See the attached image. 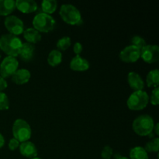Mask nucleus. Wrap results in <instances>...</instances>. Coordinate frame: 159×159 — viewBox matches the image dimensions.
Returning a JSON list of instances; mask_svg holds the SVG:
<instances>
[{
  "instance_id": "13",
  "label": "nucleus",
  "mask_w": 159,
  "mask_h": 159,
  "mask_svg": "<svg viewBox=\"0 0 159 159\" xmlns=\"http://www.w3.org/2000/svg\"><path fill=\"white\" fill-rule=\"evenodd\" d=\"M20 152L23 156L29 158H36L37 155V147L31 141H25L20 144Z\"/></svg>"
},
{
  "instance_id": "21",
  "label": "nucleus",
  "mask_w": 159,
  "mask_h": 159,
  "mask_svg": "<svg viewBox=\"0 0 159 159\" xmlns=\"http://www.w3.org/2000/svg\"><path fill=\"white\" fill-rule=\"evenodd\" d=\"M57 8V2L55 0H44L41 2V9L43 13L48 15L54 13Z\"/></svg>"
},
{
  "instance_id": "3",
  "label": "nucleus",
  "mask_w": 159,
  "mask_h": 159,
  "mask_svg": "<svg viewBox=\"0 0 159 159\" xmlns=\"http://www.w3.org/2000/svg\"><path fill=\"white\" fill-rule=\"evenodd\" d=\"M59 15L63 21L69 25H79L82 23V15L77 8L71 4H64L61 6Z\"/></svg>"
},
{
  "instance_id": "8",
  "label": "nucleus",
  "mask_w": 159,
  "mask_h": 159,
  "mask_svg": "<svg viewBox=\"0 0 159 159\" xmlns=\"http://www.w3.org/2000/svg\"><path fill=\"white\" fill-rule=\"evenodd\" d=\"M4 23L6 30L12 35L18 36L24 32V23L16 16H9L6 17Z\"/></svg>"
},
{
  "instance_id": "16",
  "label": "nucleus",
  "mask_w": 159,
  "mask_h": 159,
  "mask_svg": "<svg viewBox=\"0 0 159 159\" xmlns=\"http://www.w3.org/2000/svg\"><path fill=\"white\" fill-rule=\"evenodd\" d=\"M35 51L34 44L26 42L23 43V45L21 47L19 56L20 57L21 60H23L25 62H29L34 57V53Z\"/></svg>"
},
{
  "instance_id": "32",
  "label": "nucleus",
  "mask_w": 159,
  "mask_h": 159,
  "mask_svg": "<svg viewBox=\"0 0 159 159\" xmlns=\"http://www.w3.org/2000/svg\"><path fill=\"white\" fill-rule=\"evenodd\" d=\"M4 144H5L4 137H3V135L2 134H0V148H2L3 147Z\"/></svg>"
},
{
  "instance_id": "20",
  "label": "nucleus",
  "mask_w": 159,
  "mask_h": 159,
  "mask_svg": "<svg viewBox=\"0 0 159 159\" xmlns=\"http://www.w3.org/2000/svg\"><path fill=\"white\" fill-rule=\"evenodd\" d=\"M146 82H147L148 87H154L156 88L159 85V71L158 69L152 70L149 71L146 77Z\"/></svg>"
},
{
  "instance_id": "5",
  "label": "nucleus",
  "mask_w": 159,
  "mask_h": 159,
  "mask_svg": "<svg viewBox=\"0 0 159 159\" xmlns=\"http://www.w3.org/2000/svg\"><path fill=\"white\" fill-rule=\"evenodd\" d=\"M55 25V20L51 15L43 12L37 14L33 20V26L39 33H48L52 30Z\"/></svg>"
},
{
  "instance_id": "4",
  "label": "nucleus",
  "mask_w": 159,
  "mask_h": 159,
  "mask_svg": "<svg viewBox=\"0 0 159 159\" xmlns=\"http://www.w3.org/2000/svg\"><path fill=\"white\" fill-rule=\"evenodd\" d=\"M12 134L13 138L16 139L20 143L28 141L32 134L30 126L24 120H16L12 126Z\"/></svg>"
},
{
  "instance_id": "1",
  "label": "nucleus",
  "mask_w": 159,
  "mask_h": 159,
  "mask_svg": "<svg viewBox=\"0 0 159 159\" xmlns=\"http://www.w3.org/2000/svg\"><path fill=\"white\" fill-rule=\"evenodd\" d=\"M22 45L23 42L17 36L8 34L0 37V49L10 57H16L19 55Z\"/></svg>"
},
{
  "instance_id": "9",
  "label": "nucleus",
  "mask_w": 159,
  "mask_h": 159,
  "mask_svg": "<svg viewBox=\"0 0 159 159\" xmlns=\"http://www.w3.org/2000/svg\"><path fill=\"white\" fill-rule=\"evenodd\" d=\"M119 57L124 63H134L141 57V51L134 45H129L120 51Z\"/></svg>"
},
{
  "instance_id": "12",
  "label": "nucleus",
  "mask_w": 159,
  "mask_h": 159,
  "mask_svg": "<svg viewBox=\"0 0 159 159\" xmlns=\"http://www.w3.org/2000/svg\"><path fill=\"white\" fill-rule=\"evenodd\" d=\"M16 9L23 13H32L37 9V4L34 0H17Z\"/></svg>"
},
{
  "instance_id": "26",
  "label": "nucleus",
  "mask_w": 159,
  "mask_h": 159,
  "mask_svg": "<svg viewBox=\"0 0 159 159\" xmlns=\"http://www.w3.org/2000/svg\"><path fill=\"white\" fill-rule=\"evenodd\" d=\"M9 108V100L6 93L0 92V110H6Z\"/></svg>"
},
{
  "instance_id": "29",
  "label": "nucleus",
  "mask_w": 159,
  "mask_h": 159,
  "mask_svg": "<svg viewBox=\"0 0 159 159\" xmlns=\"http://www.w3.org/2000/svg\"><path fill=\"white\" fill-rule=\"evenodd\" d=\"M20 143L16 139H15V138H12V139L9 141V144H8V146H9V148L10 151H15L17 148L20 147Z\"/></svg>"
},
{
  "instance_id": "35",
  "label": "nucleus",
  "mask_w": 159,
  "mask_h": 159,
  "mask_svg": "<svg viewBox=\"0 0 159 159\" xmlns=\"http://www.w3.org/2000/svg\"><path fill=\"white\" fill-rule=\"evenodd\" d=\"M31 159H41L40 158H37V157H36V158H31Z\"/></svg>"
},
{
  "instance_id": "11",
  "label": "nucleus",
  "mask_w": 159,
  "mask_h": 159,
  "mask_svg": "<svg viewBox=\"0 0 159 159\" xmlns=\"http://www.w3.org/2000/svg\"><path fill=\"white\" fill-rule=\"evenodd\" d=\"M127 82L134 91H141L144 88V82L138 73L130 71L127 75Z\"/></svg>"
},
{
  "instance_id": "36",
  "label": "nucleus",
  "mask_w": 159,
  "mask_h": 159,
  "mask_svg": "<svg viewBox=\"0 0 159 159\" xmlns=\"http://www.w3.org/2000/svg\"><path fill=\"white\" fill-rule=\"evenodd\" d=\"M1 57H2V56H1V54H0V58H1Z\"/></svg>"
},
{
  "instance_id": "6",
  "label": "nucleus",
  "mask_w": 159,
  "mask_h": 159,
  "mask_svg": "<svg viewBox=\"0 0 159 159\" xmlns=\"http://www.w3.org/2000/svg\"><path fill=\"white\" fill-rule=\"evenodd\" d=\"M149 102V96L146 92L135 91L129 96L127 105L131 110H142L147 107Z\"/></svg>"
},
{
  "instance_id": "33",
  "label": "nucleus",
  "mask_w": 159,
  "mask_h": 159,
  "mask_svg": "<svg viewBox=\"0 0 159 159\" xmlns=\"http://www.w3.org/2000/svg\"><path fill=\"white\" fill-rule=\"evenodd\" d=\"M158 127H159V124H156V125H155V127H154V129H153V130H155V134H156V135H159Z\"/></svg>"
},
{
  "instance_id": "19",
  "label": "nucleus",
  "mask_w": 159,
  "mask_h": 159,
  "mask_svg": "<svg viewBox=\"0 0 159 159\" xmlns=\"http://www.w3.org/2000/svg\"><path fill=\"white\" fill-rule=\"evenodd\" d=\"M62 61V54L58 50H52L48 57V63L52 67L57 66Z\"/></svg>"
},
{
  "instance_id": "25",
  "label": "nucleus",
  "mask_w": 159,
  "mask_h": 159,
  "mask_svg": "<svg viewBox=\"0 0 159 159\" xmlns=\"http://www.w3.org/2000/svg\"><path fill=\"white\" fill-rule=\"evenodd\" d=\"M131 45H134L141 51L147 45L145 40L140 36H134L131 39Z\"/></svg>"
},
{
  "instance_id": "24",
  "label": "nucleus",
  "mask_w": 159,
  "mask_h": 159,
  "mask_svg": "<svg viewBox=\"0 0 159 159\" xmlns=\"http://www.w3.org/2000/svg\"><path fill=\"white\" fill-rule=\"evenodd\" d=\"M71 38L69 37H63L57 42V48L58 51H65L71 46Z\"/></svg>"
},
{
  "instance_id": "2",
  "label": "nucleus",
  "mask_w": 159,
  "mask_h": 159,
  "mask_svg": "<svg viewBox=\"0 0 159 159\" xmlns=\"http://www.w3.org/2000/svg\"><path fill=\"white\" fill-rule=\"evenodd\" d=\"M155 122L153 118L148 114L138 116L132 124V128L134 133L139 136H148L153 132Z\"/></svg>"
},
{
  "instance_id": "34",
  "label": "nucleus",
  "mask_w": 159,
  "mask_h": 159,
  "mask_svg": "<svg viewBox=\"0 0 159 159\" xmlns=\"http://www.w3.org/2000/svg\"><path fill=\"white\" fill-rule=\"evenodd\" d=\"M119 159H129V158H127V157H123V156H121L120 158Z\"/></svg>"
},
{
  "instance_id": "31",
  "label": "nucleus",
  "mask_w": 159,
  "mask_h": 159,
  "mask_svg": "<svg viewBox=\"0 0 159 159\" xmlns=\"http://www.w3.org/2000/svg\"><path fill=\"white\" fill-rule=\"evenodd\" d=\"M8 86L7 82L3 79L2 77L0 76V92H2L3 90L6 89Z\"/></svg>"
},
{
  "instance_id": "27",
  "label": "nucleus",
  "mask_w": 159,
  "mask_h": 159,
  "mask_svg": "<svg viewBox=\"0 0 159 159\" xmlns=\"http://www.w3.org/2000/svg\"><path fill=\"white\" fill-rule=\"evenodd\" d=\"M151 103L153 106H158L159 103V89L158 87L154 89L152 92V95L149 99Z\"/></svg>"
},
{
  "instance_id": "15",
  "label": "nucleus",
  "mask_w": 159,
  "mask_h": 159,
  "mask_svg": "<svg viewBox=\"0 0 159 159\" xmlns=\"http://www.w3.org/2000/svg\"><path fill=\"white\" fill-rule=\"evenodd\" d=\"M31 77L30 71L25 68L18 69L12 75V81L16 85H23L27 83Z\"/></svg>"
},
{
  "instance_id": "7",
  "label": "nucleus",
  "mask_w": 159,
  "mask_h": 159,
  "mask_svg": "<svg viewBox=\"0 0 159 159\" xmlns=\"http://www.w3.org/2000/svg\"><path fill=\"white\" fill-rule=\"evenodd\" d=\"M19 62L16 57L7 56L0 65V76L3 79L12 77V75L18 70Z\"/></svg>"
},
{
  "instance_id": "17",
  "label": "nucleus",
  "mask_w": 159,
  "mask_h": 159,
  "mask_svg": "<svg viewBox=\"0 0 159 159\" xmlns=\"http://www.w3.org/2000/svg\"><path fill=\"white\" fill-rule=\"evenodd\" d=\"M23 37L30 43H37L41 40V34L34 28H28L23 32Z\"/></svg>"
},
{
  "instance_id": "10",
  "label": "nucleus",
  "mask_w": 159,
  "mask_h": 159,
  "mask_svg": "<svg viewBox=\"0 0 159 159\" xmlns=\"http://www.w3.org/2000/svg\"><path fill=\"white\" fill-rule=\"evenodd\" d=\"M141 57L148 64H154L159 59V47L157 45L147 44L141 50Z\"/></svg>"
},
{
  "instance_id": "14",
  "label": "nucleus",
  "mask_w": 159,
  "mask_h": 159,
  "mask_svg": "<svg viewBox=\"0 0 159 159\" xmlns=\"http://www.w3.org/2000/svg\"><path fill=\"white\" fill-rule=\"evenodd\" d=\"M89 62L88 60L82 58L80 55H76L70 62V68L72 71H85L89 68Z\"/></svg>"
},
{
  "instance_id": "30",
  "label": "nucleus",
  "mask_w": 159,
  "mask_h": 159,
  "mask_svg": "<svg viewBox=\"0 0 159 159\" xmlns=\"http://www.w3.org/2000/svg\"><path fill=\"white\" fill-rule=\"evenodd\" d=\"M82 50H83V47H82V43L79 42H76L73 47V51H74L75 54L76 55H79L82 52Z\"/></svg>"
},
{
  "instance_id": "28",
  "label": "nucleus",
  "mask_w": 159,
  "mask_h": 159,
  "mask_svg": "<svg viewBox=\"0 0 159 159\" xmlns=\"http://www.w3.org/2000/svg\"><path fill=\"white\" fill-rule=\"evenodd\" d=\"M113 155V151L110 146H105L101 152V157L102 159H110Z\"/></svg>"
},
{
  "instance_id": "18",
  "label": "nucleus",
  "mask_w": 159,
  "mask_h": 159,
  "mask_svg": "<svg viewBox=\"0 0 159 159\" xmlns=\"http://www.w3.org/2000/svg\"><path fill=\"white\" fill-rule=\"evenodd\" d=\"M16 9L14 0H0V16H9Z\"/></svg>"
},
{
  "instance_id": "23",
  "label": "nucleus",
  "mask_w": 159,
  "mask_h": 159,
  "mask_svg": "<svg viewBox=\"0 0 159 159\" xmlns=\"http://www.w3.org/2000/svg\"><path fill=\"white\" fill-rule=\"evenodd\" d=\"M144 148L147 152H158L159 151V139L158 138H154L145 144Z\"/></svg>"
},
{
  "instance_id": "22",
  "label": "nucleus",
  "mask_w": 159,
  "mask_h": 159,
  "mask_svg": "<svg viewBox=\"0 0 159 159\" xmlns=\"http://www.w3.org/2000/svg\"><path fill=\"white\" fill-rule=\"evenodd\" d=\"M130 159H149L148 152L144 148L137 146L133 148L130 152Z\"/></svg>"
}]
</instances>
